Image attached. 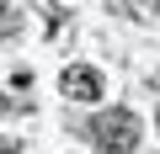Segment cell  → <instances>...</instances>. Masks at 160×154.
Returning <instances> with one entry per match:
<instances>
[{
	"mask_svg": "<svg viewBox=\"0 0 160 154\" xmlns=\"http://www.w3.org/2000/svg\"><path fill=\"white\" fill-rule=\"evenodd\" d=\"M91 138H96V149H102V154H133L139 117H133L128 106H112V112H102V117L91 122Z\"/></svg>",
	"mask_w": 160,
	"mask_h": 154,
	"instance_id": "1",
	"label": "cell"
},
{
	"mask_svg": "<svg viewBox=\"0 0 160 154\" xmlns=\"http://www.w3.org/2000/svg\"><path fill=\"white\" fill-rule=\"evenodd\" d=\"M59 91H64L69 101H96V96H102V74L86 69V64H69V69L59 74Z\"/></svg>",
	"mask_w": 160,
	"mask_h": 154,
	"instance_id": "2",
	"label": "cell"
}]
</instances>
